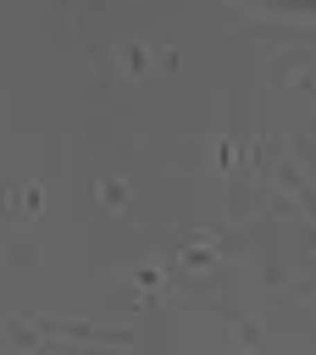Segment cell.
Segmentation results:
<instances>
[{"mask_svg":"<svg viewBox=\"0 0 316 355\" xmlns=\"http://www.w3.org/2000/svg\"><path fill=\"white\" fill-rule=\"evenodd\" d=\"M216 255H222V239H216V233H188V239H183V266H188V272L216 266Z\"/></svg>","mask_w":316,"mask_h":355,"instance_id":"6da1fadb","label":"cell"},{"mask_svg":"<svg viewBox=\"0 0 316 355\" xmlns=\"http://www.w3.org/2000/svg\"><path fill=\"white\" fill-rule=\"evenodd\" d=\"M299 294H305V300H316V283H305V288H299Z\"/></svg>","mask_w":316,"mask_h":355,"instance_id":"52a82bcc","label":"cell"},{"mask_svg":"<svg viewBox=\"0 0 316 355\" xmlns=\"http://www.w3.org/2000/svg\"><path fill=\"white\" fill-rule=\"evenodd\" d=\"M133 288H139V300H155V294H166V272L161 266H139Z\"/></svg>","mask_w":316,"mask_h":355,"instance_id":"7a4b0ae2","label":"cell"},{"mask_svg":"<svg viewBox=\"0 0 316 355\" xmlns=\"http://www.w3.org/2000/svg\"><path fill=\"white\" fill-rule=\"evenodd\" d=\"M150 67V50L144 44H128V72H144Z\"/></svg>","mask_w":316,"mask_h":355,"instance_id":"8992f818","label":"cell"},{"mask_svg":"<svg viewBox=\"0 0 316 355\" xmlns=\"http://www.w3.org/2000/svg\"><path fill=\"white\" fill-rule=\"evenodd\" d=\"M39 205H44V189H39V183H22V189H17V211H22V216H39Z\"/></svg>","mask_w":316,"mask_h":355,"instance_id":"277c9868","label":"cell"},{"mask_svg":"<svg viewBox=\"0 0 316 355\" xmlns=\"http://www.w3.org/2000/svg\"><path fill=\"white\" fill-rule=\"evenodd\" d=\"M100 205L105 211H128V183L122 178H100Z\"/></svg>","mask_w":316,"mask_h":355,"instance_id":"3957f363","label":"cell"},{"mask_svg":"<svg viewBox=\"0 0 316 355\" xmlns=\"http://www.w3.org/2000/svg\"><path fill=\"white\" fill-rule=\"evenodd\" d=\"M216 161H222V172H233V166L244 161V150H238V139H222V150H216Z\"/></svg>","mask_w":316,"mask_h":355,"instance_id":"5b68a950","label":"cell"}]
</instances>
